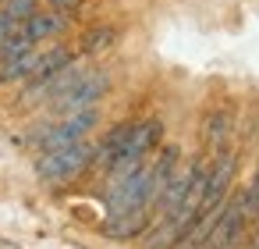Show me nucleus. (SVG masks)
<instances>
[{
    "mask_svg": "<svg viewBox=\"0 0 259 249\" xmlns=\"http://www.w3.org/2000/svg\"><path fill=\"white\" fill-rule=\"evenodd\" d=\"M234 153H220L209 167H206V185H202V199L195 206V217L188 221V228L178 235L174 245H202L206 235H209V224L217 217V210L224 206L227 192H231V182H234Z\"/></svg>",
    "mask_w": 259,
    "mask_h": 249,
    "instance_id": "obj_1",
    "label": "nucleus"
},
{
    "mask_svg": "<svg viewBox=\"0 0 259 249\" xmlns=\"http://www.w3.org/2000/svg\"><path fill=\"white\" fill-rule=\"evenodd\" d=\"M93 160H96V143H89V135H82V139H71L64 146L43 150L36 160V174L47 185H64V182L78 178L82 171H89Z\"/></svg>",
    "mask_w": 259,
    "mask_h": 249,
    "instance_id": "obj_2",
    "label": "nucleus"
},
{
    "mask_svg": "<svg viewBox=\"0 0 259 249\" xmlns=\"http://www.w3.org/2000/svg\"><path fill=\"white\" fill-rule=\"evenodd\" d=\"M160 139H163V121H160V118L135 121L132 132H128V139H124V143L117 146V153L103 164V171H110V178H114V174H124L128 167L142 164V160L160 146Z\"/></svg>",
    "mask_w": 259,
    "mask_h": 249,
    "instance_id": "obj_3",
    "label": "nucleus"
},
{
    "mask_svg": "<svg viewBox=\"0 0 259 249\" xmlns=\"http://www.w3.org/2000/svg\"><path fill=\"white\" fill-rule=\"evenodd\" d=\"M96 125H100V111H96V107H78V111H68L61 121L36 128V132H32V146H36L39 153H43V150H54V146H64V143H71V139L89 135Z\"/></svg>",
    "mask_w": 259,
    "mask_h": 249,
    "instance_id": "obj_4",
    "label": "nucleus"
},
{
    "mask_svg": "<svg viewBox=\"0 0 259 249\" xmlns=\"http://www.w3.org/2000/svg\"><path fill=\"white\" fill-rule=\"evenodd\" d=\"M248 221H252V214H248L245 189L234 192V196L227 192V199H224V206L217 210V217H213L209 235H206L202 245H234V242H241V231H245Z\"/></svg>",
    "mask_w": 259,
    "mask_h": 249,
    "instance_id": "obj_5",
    "label": "nucleus"
},
{
    "mask_svg": "<svg viewBox=\"0 0 259 249\" xmlns=\"http://www.w3.org/2000/svg\"><path fill=\"white\" fill-rule=\"evenodd\" d=\"M107 89H110V75L107 72H82V79L68 89V93H61L57 100H50L61 114H68V111H78V107H96L100 103V96H107Z\"/></svg>",
    "mask_w": 259,
    "mask_h": 249,
    "instance_id": "obj_6",
    "label": "nucleus"
},
{
    "mask_svg": "<svg viewBox=\"0 0 259 249\" xmlns=\"http://www.w3.org/2000/svg\"><path fill=\"white\" fill-rule=\"evenodd\" d=\"M22 25H25V32H29L36 43H43V40H54V36L68 32V29H71V15L54 11V8H50V11H39V8H36Z\"/></svg>",
    "mask_w": 259,
    "mask_h": 249,
    "instance_id": "obj_7",
    "label": "nucleus"
},
{
    "mask_svg": "<svg viewBox=\"0 0 259 249\" xmlns=\"http://www.w3.org/2000/svg\"><path fill=\"white\" fill-rule=\"evenodd\" d=\"M39 61H43V50L32 47L11 61H0V82H29L36 72H39Z\"/></svg>",
    "mask_w": 259,
    "mask_h": 249,
    "instance_id": "obj_8",
    "label": "nucleus"
},
{
    "mask_svg": "<svg viewBox=\"0 0 259 249\" xmlns=\"http://www.w3.org/2000/svg\"><path fill=\"white\" fill-rule=\"evenodd\" d=\"M153 210H128V214H110V221L103 224V231L110 238H135L146 224H149Z\"/></svg>",
    "mask_w": 259,
    "mask_h": 249,
    "instance_id": "obj_9",
    "label": "nucleus"
},
{
    "mask_svg": "<svg viewBox=\"0 0 259 249\" xmlns=\"http://www.w3.org/2000/svg\"><path fill=\"white\" fill-rule=\"evenodd\" d=\"M32 47H39L29 32H25V25L18 22L4 40H0V61H11V57H18V54H25V50H32Z\"/></svg>",
    "mask_w": 259,
    "mask_h": 249,
    "instance_id": "obj_10",
    "label": "nucleus"
},
{
    "mask_svg": "<svg viewBox=\"0 0 259 249\" xmlns=\"http://www.w3.org/2000/svg\"><path fill=\"white\" fill-rule=\"evenodd\" d=\"M114 40H117V29H114V25H96V29H89V32L82 36V54L96 57V54L110 50Z\"/></svg>",
    "mask_w": 259,
    "mask_h": 249,
    "instance_id": "obj_11",
    "label": "nucleus"
},
{
    "mask_svg": "<svg viewBox=\"0 0 259 249\" xmlns=\"http://www.w3.org/2000/svg\"><path fill=\"white\" fill-rule=\"evenodd\" d=\"M224 135H227V114H209V121H206V139L213 143V146H220L224 143Z\"/></svg>",
    "mask_w": 259,
    "mask_h": 249,
    "instance_id": "obj_12",
    "label": "nucleus"
},
{
    "mask_svg": "<svg viewBox=\"0 0 259 249\" xmlns=\"http://www.w3.org/2000/svg\"><path fill=\"white\" fill-rule=\"evenodd\" d=\"M36 4H39V0H4V4H0V8H4L11 18H18V22H25L32 11H36Z\"/></svg>",
    "mask_w": 259,
    "mask_h": 249,
    "instance_id": "obj_13",
    "label": "nucleus"
},
{
    "mask_svg": "<svg viewBox=\"0 0 259 249\" xmlns=\"http://www.w3.org/2000/svg\"><path fill=\"white\" fill-rule=\"evenodd\" d=\"M245 199H248V214H252V217H259V171H255V178L248 182Z\"/></svg>",
    "mask_w": 259,
    "mask_h": 249,
    "instance_id": "obj_14",
    "label": "nucleus"
},
{
    "mask_svg": "<svg viewBox=\"0 0 259 249\" xmlns=\"http://www.w3.org/2000/svg\"><path fill=\"white\" fill-rule=\"evenodd\" d=\"M47 4H50L54 11H64V15H75V11H78V4H82V0H47Z\"/></svg>",
    "mask_w": 259,
    "mask_h": 249,
    "instance_id": "obj_15",
    "label": "nucleus"
},
{
    "mask_svg": "<svg viewBox=\"0 0 259 249\" xmlns=\"http://www.w3.org/2000/svg\"><path fill=\"white\" fill-rule=\"evenodd\" d=\"M15 25H18V18H11V15H8L4 8H0V40H4V36H8V32H11Z\"/></svg>",
    "mask_w": 259,
    "mask_h": 249,
    "instance_id": "obj_16",
    "label": "nucleus"
}]
</instances>
